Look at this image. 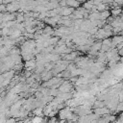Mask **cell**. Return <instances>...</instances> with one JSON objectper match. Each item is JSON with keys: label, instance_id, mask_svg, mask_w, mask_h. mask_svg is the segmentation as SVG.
<instances>
[{"label": "cell", "instance_id": "obj_1", "mask_svg": "<svg viewBox=\"0 0 123 123\" xmlns=\"http://www.w3.org/2000/svg\"><path fill=\"white\" fill-rule=\"evenodd\" d=\"M111 13H112V15L113 16H118L119 14H121L122 13V10L119 8V7H116L115 9H112V11H111Z\"/></svg>", "mask_w": 123, "mask_h": 123}, {"label": "cell", "instance_id": "obj_4", "mask_svg": "<svg viewBox=\"0 0 123 123\" xmlns=\"http://www.w3.org/2000/svg\"><path fill=\"white\" fill-rule=\"evenodd\" d=\"M116 111H123V102H119L117 107H116Z\"/></svg>", "mask_w": 123, "mask_h": 123}, {"label": "cell", "instance_id": "obj_3", "mask_svg": "<svg viewBox=\"0 0 123 123\" xmlns=\"http://www.w3.org/2000/svg\"><path fill=\"white\" fill-rule=\"evenodd\" d=\"M35 113L37 116H40L42 114V108H37L35 110Z\"/></svg>", "mask_w": 123, "mask_h": 123}, {"label": "cell", "instance_id": "obj_2", "mask_svg": "<svg viewBox=\"0 0 123 123\" xmlns=\"http://www.w3.org/2000/svg\"><path fill=\"white\" fill-rule=\"evenodd\" d=\"M42 121H43V119L41 116H36L31 120L32 123H42Z\"/></svg>", "mask_w": 123, "mask_h": 123}, {"label": "cell", "instance_id": "obj_5", "mask_svg": "<svg viewBox=\"0 0 123 123\" xmlns=\"http://www.w3.org/2000/svg\"><path fill=\"white\" fill-rule=\"evenodd\" d=\"M67 5H69V6H74V7H78L80 4H79V2H71V1H69V2H67L66 3Z\"/></svg>", "mask_w": 123, "mask_h": 123}, {"label": "cell", "instance_id": "obj_6", "mask_svg": "<svg viewBox=\"0 0 123 123\" xmlns=\"http://www.w3.org/2000/svg\"><path fill=\"white\" fill-rule=\"evenodd\" d=\"M114 123H121V122H120L119 120H117V121H116V122H114Z\"/></svg>", "mask_w": 123, "mask_h": 123}]
</instances>
